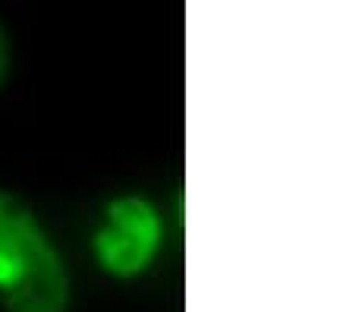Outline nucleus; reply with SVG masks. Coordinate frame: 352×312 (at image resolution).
I'll list each match as a JSON object with an SVG mask.
<instances>
[{
  "mask_svg": "<svg viewBox=\"0 0 352 312\" xmlns=\"http://www.w3.org/2000/svg\"><path fill=\"white\" fill-rule=\"evenodd\" d=\"M0 300L7 312H66L69 278L41 224L16 196L0 193Z\"/></svg>",
  "mask_w": 352,
  "mask_h": 312,
  "instance_id": "nucleus-1",
  "label": "nucleus"
},
{
  "mask_svg": "<svg viewBox=\"0 0 352 312\" xmlns=\"http://www.w3.org/2000/svg\"><path fill=\"white\" fill-rule=\"evenodd\" d=\"M161 246V218L151 202L123 196L107 205L101 231L95 233V256L113 278H135L151 265Z\"/></svg>",
  "mask_w": 352,
  "mask_h": 312,
  "instance_id": "nucleus-2",
  "label": "nucleus"
},
{
  "mask_svg": "<svg viewBox=\"0 0 352 312\" xmlns=\"http://www.w3.org/2000/svg\"><path fill=\"white\" fill-rule=\"evenodd\" d=\"M7 70H10V41L3 35V29H0V82L7 79Z\"/></svg>",
  "mask_w": 352,
  "mask_h": 312,
  "instance_id": "nucleus-3",
  "label": "nucleus"
}]
</instances>
